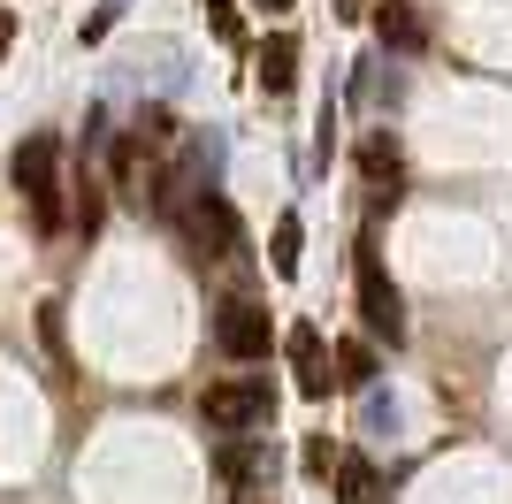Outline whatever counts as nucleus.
<instances>
[{
	"label": "nucleus",
	"mask_w": 512,
	"mask_h": 504,
	"mask_svg": "<svg viewBox=\"0 0 512 504\" xmlns=\"http://www.w3.org/2000/svg\"><path fill=\"white\" fill-rule=\"evenodd\" d=\"M16 46V8H0V54Z\"/></svg>",
	"instance_id": "obj_16"
},
{
	"label": "nucleus",
	"mask_w": 512,
	"mask_h": 504,
	"mask_svg": "<svg viewBox=\"0 0 512 504\" xmlns=\"http://www.w3.org/2000/svg\"><path fill=\"white\" fill-rule=\"evenodd\" d=\"M375 39L398 46V54H421V46H428L421 8H413V0H383V8H375Z\"/></svg>",
	"instance_id": "obj_7"
},
{
	"label": "nucleus",
	"mask_w": 512,
	"mask_h": 504,
	"mask_svg": "<svg viewBox=\"0 0 512 504\" xmlns=\"http://www.w3.org/2000/svg\"><path fill=\"white\" fill-rule=\"evenodd\" d=\"M268 405H276V390H268L260 375H245V382H214L207 398H199V413H207L214 428H260Z\"/></svg>",
	"instance_id": "obj_3"
},
{
	"label": "nucleus",
	"mask_w": 512,
	"mask_h": 504,
	"mask_svg": "<svg viewBox=\"0 0 512 504\" xmlns=\"http://www.w3.org/2000/svg\"><path fill=\"white\" fill-rule=\"evenodd\" d=\"M360 168H367V184H383V191H375V199H383V207H390V199H398V146H390L383 130H375V138H367V146H360Z\"/></svg>",
	"instance_id": "obj_11"
},
{
	"label": "nucleus",
	"mask_w": 512,
	"mask_h": 504,
	"mask_svg": "<svg viewBox=\"0 0 512 504\" xmlns=\"http://www.w3.org/2000/svg\"><path fill=\"white\" fill-rule=\"evenodd\" d=\"M214 344L230 359H268V344H276V329H268V314L260 306H245V298H230L222 314H214Z\"/></svg>",
	"instance_id": "obj_5"
},
{
	"label": "nucleus",
	"mask_w": 512,
	"mask_h": 504,
	"mask_svg": "<svg viewBox=\"0 0 512 504\" xmlns=\"http://www.w3.org/2000/svg\"><path fill=\"white\" fill-rule=\"evenodd\" d=\"M299 466H306V474H314V482H321V474H329V466H337V443H329V436H306Z\"/></svg>",
	"instance_id": "obj_15"
},
{
	"label": "nucleus",
	"mask_w": 512,
	"mask_h": 504,
	"mask_svg": "<svg viewBox=\"0 0 512 504\" xmlns=\"http://www.w3.org/2000/svg\"><path fill=\"white\" fill-rule=\"evenodd\" d=\"M260 8H276V16H283V8H291V0H260Z\"/></svg>",
	"instance_id": "obj_17"
},
{
	"label": "nucleus",
	"mask_w": 512,
	"mask_h": 504,
	"mask_svg": "<svg viewBox=\"0 0 512 504\" xmlns=\"http://www.w3.org/2000/svg\"><path fill=\"white\" fill-rule=\"evenodd\" d=\"M214 474H222V482H253V474H268V443L230 436L222 451H214Z\"/></svg>",
	"instance_id": "obj_10"
},
{
	"label": "nucleus",
	"mask_w": 512,
	"mask_h": 504,
	"mask_svg": "<svg viewBox=\"0 0 512 504\" xmlns=\"http://www.w3.org/2000/svg\"><path fill=\"white\" fill-rule=\"evenodd\" d=\"M352 283H360V329L383 336V344H406V306H398V283L383 275L375 245L352 252Z\"/></svg>",
	"instance_id": "obj_2"
},
{
	"label": "nucleus",
	"mask_w": 512,
	"mask_h": 504,
	"mask_svg": "<svg viewBox=\"0 0 512 504\" xmlns=\"http://www.w3.org/2000/svg\"><path fill=\"white\" fill-rule=\"evenodd\" d=\"M253 69H260V84H268V92H291V77H299V39H291V31H276V39L253 54Z\"/></svg>",
	"instance_id": "obj_9"
},
{
	"label": "nucleus",
	"mask_w": 512,
	"mask_h": 504,
	"mask_svg": "<svg viewBox=\"0 0 512 504\" xmlns=\"http://www.w3.org/2000/svg\"><path fill=\"white\" fill-rule=\"evenodd\" d=\"M268 268H276L283 283L306 268V230H299V214H283V222H276V237H268Z\"/></svg>",
	"instance_id": "obj_12"
},
{
	"label": "nucleus",
	"mask_w": 512,
	"mask_h": 504,
	"mask_svg": "<svg viewBox=\"0 0 512 504\" xmlns=\"http://www.w3.org/2000/svg\"><path fill=\"white\" fill-rule=\"evenodd\" d=\"M329 474H337V504H375V466H367L360 451H344Z\"/></svg>",
	"instance_id": "obj_13"
},
{
	"label": "nucleus",
	"mask_w": 512,
	"mask_h": 504,
	"mask_svg": "<svg viewBox=\"0 0 512 504\" xmlns=\"http://www.w3.org/2000/svg\"><path fill=\"white\" fill-rule=\"evenodd\" d=\"M283 352H291V382H299V398H329V390H337V367H329V344H321L314 321H299Z\"/></svg>",
	"instance_id": "obj_6"
},
{
	"label": "nucleus",
	"mask_w": 512,
	"mask_h": 504,
	"mask_svg": "<svg viewBox=\"0 0 512 504\" xmlns=\"http://www.w3.org/2000/svg\"><path fill=\"white\" fill-rule=\"evenodd\" d=\"M207 23H214V39H222V46L245 39V16H237V0H207Z\"/></svg>",
	"instance_id": "obj_14"
},
{
	"label": "nucleus",
	"mask_w": 512,
	"mask_h": 504,
	"mask_svg": "<svg viewBox=\"0 0 512 504\" xmlns=\"http://www.w3.org/2000/svg\"><path fill=\"white\" fill-rule=\"evenodd\" d=\"M184 222H192V245H199V252H214V260H230L237 237H245V230H237V207H230V199H222L214 184H199V191H192Z\"/></svg>",
	"instance_id": "obj_4"
},
{
	"label": "nucleus",
	"mask_w": 512,
	"mask_h": 504,
	"mask_svg": "<svg viewBox=\"0 0 512 504\" xmlns=\"http://www.w3.org/2000/svg\"><path fill=\"white\" fill-rule=\"evenodd\" d=\"M329 367H337L344 390H375V344H367V336H344V344H329Z\"/></svg>",
	"instance_id": "obj_8"
},
{
	"label": "nucleus",
	"mask_w": 512,
	"mask_h": 504,
	"mask_svg": "<svg viewBox=\"0 0 512 504\" xmlns=\"http://www.w3.org/2000/svg\"><path fill=\"white\" fill-rule=\"evenodd\" d=\"M8 168H16V191L39 207V230H54V222H62V138H54V130H31Z\"/></svg>",
	"instance_id": "obj_1"
}]
</instances>
